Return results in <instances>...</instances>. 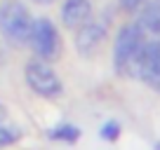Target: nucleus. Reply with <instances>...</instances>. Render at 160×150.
<instances>
[{"instance_id":"1","label":"nucleus","mask_w":160,"mask_h":150,"mask_svg":"<svg viewBox=\"0 0 160 150\" xmlns=\"http://www.w3.org/2000/svg\"><path fill=\"white\" fill-rule=\"evenodd\" d=\"M144 42H146V35L139 28V24H127L118 30V38H115V45H113V66L118 70V75L137 77V63H139Z\"/></svg>"},{"instance_id":"2","label":"nucleus","mask_w":160,"mask_h":150,"mask_svg":"<svg viewBox=\"0 0 160 150\" xmlns=\"http://www.w3.org/2000/svg\"><path fill=\"white\" fill-rule=\"evenodd\" d=\"M31 19L26 5L19 0H5L0 5V33L7 42L12 45H28V33H31Z\"/></svg>"},{"instance_id":"3","label":"nucleus","mask_w":160,"mask_h":150,"mask_svg":"<svg viewBox=\"0 0 160 150\" xmlns=\"http://www.w3.org/2000/svg\"><path fill=\"white\" fill-rule=\"evenodd\" d=\"M28 45L33 47L38 59H42V61L57 59V54H59V33H57V26L50 19H45V16L33 19L31 33H28Z\"/></svg>"},{"instance_id":"4","label":"nucleus","mask_w":160,"mask_h":150,"mask_svg":"<svg viewBox=\"0 0 160 150\" xmlns=\"http://www.w3.org/2000/svg\"><path fill=\"white\" fill-rule=\"evenodd\" d=\"M26 82L28 87L35 91V94L45 96V99H54V96L61 94V80L57 77V73L52 70V66H47L42 59H35V61H28L26 63Z\"/></svg>"},{"instance_id":"5","label":"nucleus","mask_w":160,"mask_h":150,"mask_svg":"<svg viewBox=\"0 0 160 150\" xmlns=\"http://www.w3.org/2000/svg\"><path fill=\"white\" fill-rule=\"evenodd\" d=\"M137 77L160 91V40H146L137 63Z\"/></svg>"},{"instance_id":"6","label":"nucleus","mask_w":160,"mask_h":150,"mask_svg":"<svg viewBox=\"0 0 160 150\" xmlns=\"http://www.w3.org/2000/svg\"><path fill=\"white\" fill-rule=\"evenodd\" d=\"M75 49L80 52L82 56H92L101 45H104V38H106V28L97 21H87L82 24L80 28H75Z\"/></svg>"},{"instance_id":"7","label":"nucleus","mask_w":160,"mask_h":150,"mask_svg":"<svg viewBox=\"0 0 160 150\" xmlns=\"http://www.w3.org/2000/svg\"><path fill=\"white\" fill-rule=\"evenodd\" d=\"M92 19L90 0H66L61 7V21L66 28H80L82 24Z\"/></svg>"},{"instance_id":"8","label":"nucleus","mask_w":160,"mask_h":150,"mask_svg":"<svg viewBox=\"0 0 160 150\" xmlns=\"http://www.w3.org/2000/svg\"><path fill=\"white\" fill-rule=\"evenodd\" d=\"M137 24L144 30V35H151L153 40H160V0H151V2L141 5V14Z\"/></svg>"},{"instance_id":"9","label":"nucleus","mask_w":160,"mask_h":150,"mask_svg":"<svg viewBox=\"0 0 160 150\" xmlns=\"http://www.w3.org/2000/svg\"><path fill=\"white\" fill-rule=\"evenodd\" d=\"M78 136H80V129H78V127H73V124H61V127H57V129L50 131V138L66 141V143H73Z\"/></svg>"},{"instance_id":"10","label":"nucleus","mask_w":160,"mask_h":150,"mask_svg":"<svg viewBox=\"0 0 160 150\" xmlns=\"http://www.w3.org/2000/svg\"><path fill=\"white\" fill-rule=\"evenodd\" d=\"M19 131L12 129V127H2V122H0V148H5V145H12L14 141H19Z\"/></svg>"},{"instance_id":"11","label":"nucleus","mask_w":160,"mask_h":150,"mask_svg":"<svg viewBox=\"0 0 160 150\" xmlns=\"http://www.w3.org/2000/svg\"><path fill=\"white\" fill-rule=\"evenodd\" d=\"M120 136V124L118 122H106L104 127H101V138L104 141H115Z\"/></svg>"},{"instance_id":"12","label":"nucleus","mask_w":160,"mask_h":150,"mask_svg":"<svg viewBox=\"0 0 160 150\" xmlns=\"http://www.w3.org/2000/svg\"><path fill=\"white\" fill-rule=\"evenodd\" d=\"M118 2H120V7H122V10H127V12H137V10H139V7L146 2V0H118Z\"/></svg>"},{"instance_id":"13","label":"nucleus","mask_w":160,"mask_h":150,"mask_svg":"<svg viewBox=\"0 0 160 150\" xmlns=\"http://www.w3.org/2000/svg\"><path fill=\"white\" fill-rule=\"evenodd\" d=\"M5 115H7V110H5V105H0V122L5 120Z\"/></svg>"},{"instance_id":"14","label":"nucleus","mask_w":160,"mask_h":150,"mask_svg":"<svg viewBox=\"0 0 160 150\" xmlns=\"http://www.w3.org/2000/svg\"><path fill=\"white\" fill-rule=\"evenodd\" d=\"M35 2H40V5H47V2H52V0H35Z\"/></svg>"},{"instance_id":"15","label":"nucleus","mask_w":160,"mask_h":150,"mask_svg":"<svg viewBox=\"0 0 160 150\" xmlns=\"http://www.w3.org/2000/svg\"><path fill=\"white\" fill-rule=\"evenodd\" d=\"M0 61H2V49H0Z\"/></svg>"}]
</instances>
